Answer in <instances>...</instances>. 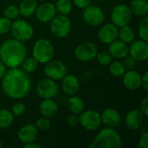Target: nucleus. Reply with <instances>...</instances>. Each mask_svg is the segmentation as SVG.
<instances>
[{
  "label": "nucleus",
  "mask_w": 148,
  "mask_h": 148,
  "mask_svg": "<svg viewBox=\"0 0 148 148\" xmlns=\"http://www.w3.org/2000/svg\"><path fill=\"white\" fill-rule=\"evenodd\" d=\"M2 89L11 99H23L31 89L30 77L28 73L18 67L10 69L2 77Z\"/></svg>",
  "instance_id": "1"
},
{
  "label": "nucleus",
  "mask_w": 148,
  "mask_h": 148,
  "mask_svg": "<svg viewBox=\"0 0 148 148\" xmlns=\"http://www.w3.org/2000/svg\"><path fill=\"white\" fill-rule=\"evenodd\" d=\"M27 49L23 42L16 39H7L0 46V61L10 69L17 68L26 57Z\"/></svg>",
  "instance_id": "2"
},
{
  "label": "nucleus",
  "mask_w": 148,
  "mask_h": 148,
  "mask_svg": "<svg viewBox=\"0 0 148 148\" xmlns=\"http://www.w3.org/2000/svg\"><path fill=\"white\" fill-rule=\"evenodd\" d=\"M122 140L119 134L112 127L101 129L89 144V148H119Z\"/></svg>",
  "instance_id": "3"
},
{
  "label": "nucleus",
  "mask_w": 148,
  "mask_h": 148,
  "mask_svg": "<svg viewBox=\"0 0 148 148\" xmlns=\"http://www.w3.org/2000/svg\"><path fill=\"white\" fill-rule=\"evenodd\" d=\"M55 55V49L53 44L44 38L38 39L32 49V56L38 62V63H46L50 61Z\"/></svg>",
  "instance_id": "4"
},
{
  "label": "nucleus",
  "mask_w": 148,
  "mask_h": 148,
  "mask_svg": "<svg viewBox=\"0 0 148 148\" xmlns=\"http://www.w3.org/2000/svg\"><path fill=\"white\" fill-rule=\"evenodd\" d=\"M10 32L14 39L22 42L30 40L34 36L33 27L26 21L18 19L11 23Z\"/></svg>",
  "instance_id": "5"
},
{
  "label": "nucleus",
  "mask_w": 148,
  "mask_h": 148,
  "mask_svg": "<svg viewBox=\"0 0 148 148\" xmlns=\"http://www.w3.org/2000/svg\"><path fill=\"white\" fill-rule=\"evenodd\" d=\"M50 23L51 33L57 38L66 37L71 30V21L66 15H56Z\"/></svg>",
  "instance_id": "6"
},
{
  "label": "nucleus",
  "mask_w": 148,
  "mask_h": 148,
  "mask_svg": "<svg viewBox=\"0 0 148 148\" xmlns=\"http://www.w3.org/2000/svg\"><path fill=\"white\" fill-rule=\"evenodd\" d=\"M111 21L117 27L127 25L133 17V13L129 6L121 3L114 7L111 12Z\"/></svg>",
  "instance_id": "7"
},
{
  "label": "nucleus",
  "mask_w": 148,
  "mask_h": 148,
  "mask_svg": "<svg viewBox=\"0 0 148 148\" xmlns=\"http://www.w3.org/2000/svg\"><path fill=\"white\" fill-rule=\"evenodd\" d=\"M79 124H81L82 127L88 131L97 130L101 125V114L92 109L86 111L83 110L80 114Z\"/></svg>",
  "instance_id": "8"
},
{
  "label": "nucleus",
  "mask_w": 148,
  "mask_h": 148,
  "mask_svg": "<svg viewBox=\"0 0 148 148\" xmlns=\"http://www.w3.org/2000/svg\"><path fill=\"white\" fill-rule=\"evenodd\" d=\"M97 53L98 48L92 42H84L78 44L74 51L75 58L82 62H88L95 59Z\"/></svg>",
  "instance_id": "9"
},
{
  "label": "nucleus",
  "mask_w": 148,
  "mask_h": 148,
  "mask_svg": "<svg viewBox=\"0 0 148 148\" xmlns=\"http://www.w3.org/2000/svg\"><path fill=\"white\" fill-rule=\"evenodd\" d=\"M82 17L84 22L92 27H97L103 23L105 13L103 10L97 5H88L83 10Z\"/></svg>",
  "instance_id": "10"
},
{
  "label": "nucleus",
  "mask_w": 148,
  "mask_h": 148,
  "mask_svg": "<svg viewBox=\"0 0 148 148\" xmlns=\"http://www.w3.org/2000/svg\"><path fill=\"white\" fill-rule=\"evenodd\" d=\"M44 64L43 71L48 78L54 81H61L67 75V67L61 61L51 59Z\"/></svg>",
  "instance_id": "11"
},
{
  "label": "nucleus",
  "mask_w": 148,
  "mask_h": 148,
  "mask_svg": "<svg viewBox=\"0 0 148 148\" xmlns=\"http://www.w3.org/2000/svg\"><path fill=\"white\" fill-rule=\"evenodd\" d=\"M36 93L42 99H53L58 94V86L56 81L50 78L41 79L36 84Z\"/></svg>",
  "instance_id": "12"
},
{
  "label": "nucleus",
  "mask_w": 148,
  "mask_h": 148,
  "mask_svg": "<svg viewBox=\"0 0 148 148\" xmlns=\"http://www.w3.org/2000/svg\"><path fill=\"white\" fill-rule=\"evenodd\" d=\"M128 54L136 62L147 61L148 58V44L147 41L138 40L133 41L130 47H128Z\"/></svg>",
  "instance_id": "13"
},
{
  "label": "nucleus",
  "mask_w": 148,
  "mask_h": 148,
  "mask_svg": "<svg viewBox=\"0 0 148 148\" xmlns=\"http://www.w3.org/2000/svg\"><path fill=\"white\" fill-rule=\"evenodd\" d=\"M56 10L53 3H43L36 7V16L37 20L41 23H49L56 15Z\"/></svg>",
  "instance_id": "14"
},
{
  "label": "nucleus",
  "mask_w": 148,
  "mask_h": 148,
  "mask_svg": "<svg viewBox=\"0 0 148 148\" xmlns=\"http://www.w3.org/2000/svg\"><path fill=\"white\" fill-rule=\"evenodd\" d=\"M118 33L119 29L113 23H105L98 32V38L102 43L109 44L118 38Z\"/></svg>",
  "instance_id": "15"
},
{
  "label": "nucleus",
  "mask_w": 148,
  "mask_h": 148,
  "mask_svg": "<svg viewBox=\"0 0 148 148\" xmlns=\"http://www.w3.org/2000/svg\"><path fill=\"white\" fill-rule=\"evenodd\" d=\"M101 123L108 127L117 128L121 124V116L120 113L114 108H106L101 114Z\"/></svg>",
  "instance_id": "16"
},
{
  "label": "nucleus",
  "mask_w": 148,
  "mask_h": 148,
  "mask_svg": "<svg viewBox=\"0 0 148 148\" xmlns=\"http://www.w3.org/2000/svg\"><path fill=\"white\" fill-rule=\"evenodd\" d=\"M38 129L37 127L33 125V124H27L23 126L18 133H17V137L18 140L23 143V144H27V143H30L33 141H36V139L38 138Z\"/></svg>",
  "instance_id": "17"
},
{
  "label": "nucleus",
  "mask_w": 148,
  "mask_h": 148,
  "mask_svg": "<svg viewBox=\"0 0 148 148\" xmlns=\"http://www.w3.org/2000/svg\"><path fill=\"white\" fill-rule=\"evenodd\" d=\"M122 82L125 88L131 91H136L141 88V75L134 70L125 71Z\"/></svg>",
  "instance_id": "18"
},
{
  "label": "nucleus",
  "mask_w": 148,
  "mask_h": 148,
  "mask_svg": "<svg viewBox=\"0 0 148 148\" xmlns=\"http://www.w3.org/2000/svg\"><path fill=\"white\" fill-rule=\"evenodd\" d=\"M144 120V115L140 109H133L127 113L125 118V124L130 130L139 129Z\"/></svg>",
  "instance_id": "19"
},
{
  "label": "nucleus",
  "mask_w": 148,
  "mask_h": 148,
  "mask_svg": "<svg viewBox=\"0 0 148 148\" xmlns=\"http://www.w3.org/2000/svg\"><path fill=\"white\" fill-rule=\"evenodd\" d=\"M61 81H62V88L65 94L69 95H74L79 91L80 82L75 75H66Z\"/></svg>",
  "instance_id": "20"
},
{
  "label": "nucleus",
  "mask_w": 148,
  "mask_h": 148,
  "mask_svg": "<svg viewBox=\"0 0 148 148\" xmlns=\"http://www.w3.org/2000/svg\"><path fill=\"white\" fill-rule=\"evenodd\" d=\"M108 51L111 56L116 59H123L128 55V46L121 40H115L109 43Z\"/></svg>",
  "instance_id": "21"
},
{
  "label": "nucleus",
  "mask_w": 148,
  "mask_h": 148,
  "mask_svg": "<svg viewBox=\"0 0 148 148\" xmlns=\"http://www.w3.org/2000/svg\"><path fill=\"white\" fill-rule=\"evenodd\" d=\"M39 111L42 116L53 117L58 111V105L52 99H43L39 105Z\"/></svg>",
  "instance_id": "22"
},
{
  "label": "nucleus",
  "mask_w": 148,
  "mask_h": 148,
  "mask_svg": "<svg viewBox=\"0 0 148 148\" xmlns=\"http://www.w3.org/2000/svg\"><path fill=\"white\" fill-rule=\"evenodd\" d=\"M133 15L146 16L148 14V3L147 0H132L129 6Z\"/></svg>",
  "instance_id": "23"
},
{
  "label": "nucleus",
  "mask_w": 148,
  "mask_h": 148,
  "mask_svg": "<svg viewBox=\"0 0 148 148\" xmlns=\"http://www.w3.org/2000/svg\"><path fill=\"white\" fill-rule=\"evenodd\" d=\"M36 7V0H21L18 9L20 15L24 17H29L30 16L35 14Z\"/></svg>",
  "instance_id": "24"
},
{
  "label": "nucleus",
  "mask_w": 148,
  "mask_h": 148,
  "mask_svg": "<svg viewBox=\"0 0 148 148\" xmlns=\"http://www.w3.org/2000/svg\"><path fill=\"white\" fill-rule=\"evenodd\" d=\"M68 107H69V111L72 114H80L84 110L85 104H84L83 100L81 97L74 95H71V97L69 99V101H68Z\"/></svg>",
  "instance_id": "25"
},
{
  "label": "nucleus",
  "mask_w": 148,
  "mask_h": 148,
  "mask_svg": "<svg viewBox=\"0 0 148 148\" xmlns=\"http://www.w3.org/2000/svg\"><path fill=\"white\" fill-rule=\"evenodd\" d=\"M121 29H119L118 37H120L121 41L124 42L125 43H131L133 41H134L135 34L132 27H130L128 24L120 27Z\"/></svg>",
  "instance_id": "26"
},
{
  "label": "nucleus",
  "mask_w": 148,
  "mask_h": 148,
  "mask_svg": "<svg viewBox=\"0 0 148 148\" xmlns=\"http://www.w3.org/2000/svg\"><path fill=\"white\" fill-rule=\"evenodd\" d=\"M14 121V115L7 109L0 110V128L6 129L10 127Z\"/></svg>",
  "instance_id": "27"
},
{
  "label": "nucleus",
  "mask_w": 148,
  "mask_h": 148,
  "mask_svg": "<svg viewBox=\"0 0 148 148\" xmlns=\"http://www.w3.org/2000/svg\"><path fill=\"white\" fill-rule=\"evenodd\" d=\"M20 66H22V69L23 71H25L28 74H30L36 70L38 66V62L33 56L25 57Z\"/></svg>",
  "instance_id": "28"
},
{
  "label": "nucleus",
  "mask_w": 148,
  "mask_h": 148,
  "mask_svg": "<svg viewBox=\"0 0 148 148\" xmlns=\"http://www.w3.org/2000/svg\"><path fill=\"white\" fill-rule=\"evenodd\" d=\"M126 69L122 63V62L120 61H114L111 62L109 64V73L114 76V77H121L125 73Z\"/></svg>",
  "instance_id": "29"
},
{
  "label": "nucleus",
  "mask_w": 148,
  "mask_h": 148,
  "mask_svg": "<svg viewBox=\"0 0 148 148\" xmlns=\"http://www.w3.org/2000/svg\"><path fill=\"white\" fill-rule=\"evenodd\" d=\"M56 10L61 15H69L72 10V3L70 0H57L55 4Z\"/></svg>",
  "instance_id": "30"
},
{
  "label": "nucleus",
  "mask_w": 148,
  "mask_h": 148,
  "mask_svg": "<svg viewBox=\"0 0 148 148\" xmlns=\"http://www.w3.org/2000/svg\"><path fill=\"white\" fill-rule=\"evenodd\" d=\"M138 33L140 37L144 40L148 41V16H146L143 17V19L140 22V24L138 26Z\"/></svg>",
  "instance_id": "31"
},
{
  "label": "nucleus",
  "mask_w": 148,
  "mask_h": 148,
  "mask_svg": "<svg viewBox=\"0 0 148 148\" xmlns=\"http://www.w3.org/2000/svg\"><path fill=\"white\" fill-rule=\"evenodd\" d=\"M95 59L97 60V62L101 65H102V66H108L112 62L113 56H111V54L109 53V51L103 50V51H101V52H98L97 53Z\"/></svg>",
  "instance_id": "32"
},
{
  "label": "nucleus",
  "mask_w": 148,
  "mask_h": 148,
  "mask_svg": "<svg viewBox=\"0 0 148 148\" xmlns=\"http://www.w3.org/2000/svg\"><path fill=\"white\" fill-rule=\"evenodd\" d=\"M20 15L18 7L15 5H9L3 10V16L9 19H16Z\"/></svg>",
  "instance_id": "33"
},
{
  "label": "nucleus",
  "mask_w": 148,
  "mask_h": 148,
  "mask_svg": "<svg viewBox=\"0 0 148 148\" xmlns=\"http://www.w3.org/2000/svg\"><path fill=\"white\" fill-rule=\"evenodd\" d=\"M35 126L37 127L38 130H42V131H45V130H48L50 126H51V121L49 120V117H46V116H42L40 118H38L36 121V124Z\"/></svg>",
  "instance_id": "34"
},
{
  "label": "nucleus",
  "mask_w": 148,
  "mask_h": 148,
  "mask_svg": "<svg viewBox=\"0 0 148 148\" xmlns=\"http://www.w3.org/2000/svg\"><path fill=\"white\" fill-rule=\"evenodd\" d=\"M11 23H12L10 19L5 16L0 17V35L6 34L10 31L11 28Z\"/></svg>",
  "instance_id": "35"
},
{
  "label": "nucleus",
  "mask_w": 148,
  "mask_h": 148,
  "mask_svg": "<svg viewBox=\"0 0 148 148\" xmlns=\"http://www.w3.org/2000/svg\"><path fill=\"white\" fill-rule=\"evenodd\" d=\"M26 110V106L23 102L21 101H17L16 103H14V105L12 106V114L14 116H21L25 113Z\"/></svg>",
  "instance_id": "36"
},
{
  "label": "nucleus",
  "mask_w": 148,
  "mask_h": 148,
  "mask_svg": "<svg viewBox=\"0 0 148 148\" xmlns=\"http://www.w3.org/2000/svg\"><path fill=\"white\" fill-rule=\"evenodd\" d=\"M124 67L126 69H132L135 65H136V61L130 56H127L123 58V62H122Z\"/></svg>",
  "instance_id": "37"
},
{
  "label": "nucleus",
  "mask_w": 148,
  "mask_h": 148,
  "mask_svg": "<svg viewBox=\"0 0 148 148\" xmlns=\"http://www.w3.org/2000/svg\"><path fill=\"white\" fill-rule=\"evenodd\" d=\"M66 121H67V124L69 127H77L79 125V117L77 116V114H71L67 117Z\"/></svg>",
  "instance_id": "38"
},
{
  "label": "nucleus",
  "mask_w": 148,
  "mask_h": 148,
  "mask_svg": "<svg viewBox=\"0 0 148 148\" xmlns=\"http://www.w3.org/2000/svg\"><path fill=\"white\" fill-rule=\"evenodd\" d=\"M139 148H147L148 147V133L145 132L142 134L141 137L140 138L139 143H138Z\"/></svg>",
  "instance_id": "39"
},
{
  "label": "nucleus",
  "mask_w": 148,
  "mask_h": 148,
  "mask_svg": "<svg viewBox=\"0 0 148 148\" xmlns=\"http://www.w3.org/2000/svg\"><path fill=\"white\" fill-rule=\"evenodd\" d=\"M140 112L143 114V115H147L148 114V97H145L141 102H140Z\"/></svg>",
  "instance_id": "40"
},
{
  "label": "nucleus",
  "mask_w": 148,
  "mask_h": 148,
  "mask_svg": "<svg viewBox=\"0 0 148 148\" xmlns=\"http://www.w3.org/2000/svg\"><path fill=\"white\" fill-rule=\"evenodd\" d=\"M73 3L78 8H80V9H85L86 7H88L90 4L91 0H73Z\"/></svg>",
  "instance_id": "41"
},
{
  "label": "nucleus",
  "mask_w": 148,
  "mask_h": 148,
  "mask_svg": "<svg viewBox=\"0 0 148 148\" xmlns=\"http://www.w3.org/2000/svg\"><path fill=\"white\" fill-rule=\"evenodd\" d=\"M141 87H143V88L147 91L148 90V72L146 71L144 73V75L141 76Z\"/></svg>",
  "instance_id": "42"
},
{
  "label": "nucleus",
  "mask_w": 148,
  "mask_h": 148,
  "mask_svg": "<svg viewBox=\"0 0 148 148\" xmlns=\"http://www.w3.org/2000/svg\"><path fill=\"white\" fill-rule=\"evenodd\" d=\"M24 147L25 148H41L42 146L38 143H36V141H33V142H30V143H27V144H24Z\"/></svg>",
  "instance_id": "43"
},
{
  "label": "nucleus",
  "mask_w": 148,
  "mask_h": 148,
  "mask_svg": "<svg viewBox=\"0 0 148 148\" xmlns=\"http://www.w3.org/2000/svg\"><path fill=\"white\" fill-rule=\"evenodd\" d=\"M5 73V66L3 65V63L0 61V80L2 79V77L3 76Z\"/></svg>",
  "instance_id": "44"
},
{
  "label": "nucleus",
  "mask_w": 148,
  "mask_h": 148,
  "mask_svg": "<svg viewBox=\"0 0 148 148\" xmlns=\"http://www.w3.org/2000/svg\"><path fill=\"white\" fill-rule=\"evenodd\" d=\"M0 147H2V143H1V140H0Z\"/></svg>",
  "instance_id": "45"
},
{
  "label": "nucleus",
  "mask_w": 148,
  "mask_h": 148,
  "mask_svg": "<svg viewBox=\"0 0 148 148\" xmlns=\"http://www.w3.org/2000/svg\"><path fill=\"white\" fill-rule=\"evenodd\" d=\"M15 1H21V0H15Z\"/></svg>",
  "instance_id": "46"
},
{
  "label": "nucleus",
  "mask_w": 148,
  "mask_h": 148,
  "mask_svg": "<svg viewBox=\"0 0 148 148\" xmlns=\"http://www.w3.org/2000/svg\"><path fill=\"white\" fill-rule=\"evenodd\" d=\"M99 1H103V0H99Z\"/></svg>",
  "instance_id": "47"
}]
</instances>
